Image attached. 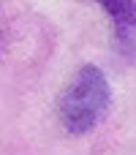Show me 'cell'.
Wrapping results in <instances>:
<instances>
[{
	"label": "cell",
	"instance_id": "1",
	"mask_svg": "<svg viewBox=\"0 0 136 155\" xmlns=\"http://www.w3.org/2000/svg\"><path fill=\"white\" fill-rule=\"evenodd\" d=\"M109 104H112V90L106 74L98 65H82L63 87L57 98V114L63 128L79 136L93 131L104 120Z\"/></svg>",
	"mask_w": 136,
	"mask_h": 155
},
{
	"label": "cell",
	"instance_id": "2",
	"mask_svg": "<svg viewBox=\"0 0 136 155\" xmlns=\"http://www.w3.org/2000/svg\"><path fill=\"white\" fill-rule=\"evenodd\" d=\"M101 8L109 14L114 30H120V27H134L136 25V3L134 0H104Z\"/></svg>",
	"mask_w": 136,
	"mask_h": 155
},
{
	"label": "cell",
	"instance_id": "3",
	"mask_svg": "<svg viewBox=\"0 0 136 155\" xmlns=\"http://www.w3.org/2000/svg\"><path fill=\"white\" fill-rule=\"evenodd\" d=\"M114 35H117V49H120L125 57L136 60V25L134 27H120V30H114Z\"/></svg>",
	"mask_w": 136,
	"mask_h": 155
}]
</instances>
